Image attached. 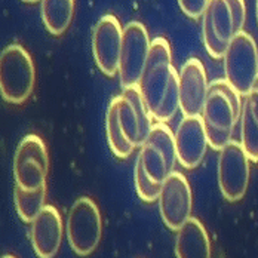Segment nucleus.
Returning <instances> with one entry per match:
<instances>
[{
  "label": "nucleus",
  "instance_id": "nucleus-1",
  "mask_svg": "<svg viewBox=\"0 0 258 258\" xmlns=\"http://www.w3.org/2000/svg\"><path fill=\"white\" fill-rule=\"evenodd\" d=\"M144 103L156 122L171 120L180 108V75L172 64V52L165 37L152 40L147 66L138 83Z\"/></svg>",
  "mask_w": 258,
  "mask_h": 258
},
{
  "label": "nucleus",
  "instance_id": "nucleus-2",
  "mask_svg": "<svg viewBox=\"0 0 258 258\" xmlns=\"http://www.w3.org/2000/svg\"><path fill=\"white\" fill-rule=\"evenodd\" d=\"M242 95L226 79H215L209 83L202 120L207 129L211 149L221 152L232 143L233 132L240 120Z\"/></svg>",
  "mask_w": 258,
  "mask_h": 258
},
{
  "label": "nucleus",
  "instance_id": "nucleus-3",
  "mask_svg": "<svg viewBox=\"0 0 258 258\" xmlns=\"http://www.w3.org/2000/svg\"><path fill=\"white\" fill-rule=\"evenodd\" d=\"M245 21V0H209L202 17V36L209 56L224 58L233 39L243 31Z\"/></svg>",
  "mask_w": 258,
  "mask_h": 258
},
{
  "label": "nucleus",
  "instance_id": "nucleus-4",
  "mask_svg": "<svg viewBox=\"0 0 258 258\" xmlns=\"http://www.w3.org/2000/svg\"><path fill=\"white\" fill-rule=\"evenodd\" d=\"M36 82L33 58L18 43L8 45L0 55V94L9 104H24Z\"/></svg>",
  "mask_w": 258,
  "mask_h": 258
},
{
  "label": "nucleus",
  "instance_id": "nucleus-5",
  "mask_svg": "<svg viewBox=\"0 0 258 258\" xmlns=\"http://www.w3.org/2000/svg\"><path fill=\"white\" fill-rule=\"evenodd\" d=\"M103 220L97 204L86 196L73 204L67 218V240L79 257L91 255L100 245Z\"/></svg>",
  "mask_w": 258,
  "mask_h": 258
},
{
  "label": "nucleus",
  "instance_id": "nucleus-6",
  "mask_svg": "<svg viewBox=\"0 0 258 258\" xmlns=\"http://www.w3.org/2000/svg\"><path fill=\"white\" fill-rule=\"evenodd\" d=\"M223 59L226 80L242 97H246L258 78V48L254 37L246 31L239 33Z\"/></svg>",
  "mask_w": 258,
  "mask_h": 258
},
{
  "label": "nucleus",
  "instance_id": "nucleus-7",
  "mask_svg": "<svg viewBox=\"0 0 258 258\" xmlns=\"http://www.w3.org/2000/svg\"><path fill=\"white\" fill-rule=\"evenodd\" d=\"M175 135L165 123H155L153 129L143 144L137 162L141 163L144 172L156 182L163 184L174 172L177 163Z\"/></svg>",
  "mask_w": 258,
  "mask_h": 258
},
{
  "label": "nucleus",
  "instance_id": "nucleus-8",
  "mask_svg": "<svg viewBox=\"0 0 258 258\" xmlns=\"http://www.w3.org/2000/svg\"><path fill=\"white\" fill-rule=\"evenodd\" d=\"M48 171L49 156L43 140L34 134L26 135L14 157L15 184L27 191H36L46 185Z\"/></svg>",
  "mask_w": 258,
  "mask_h": 258
},
{
  "label": "nucleus",
  "instance_id": "nucleus-9",
  "mask_svg": "<svg viewBox=\"0 0 258 258\" xmlns=\"http://www.w3.org/2000/svg\"><path fill=\"white\" fill-rule=\"evenodd\" d=\"M113 101L117 108V119L125 138L134 149L143 147L153 129V116L144 103L140 88H125Z\"/></svg>",
  "mask_w": 258,
  "mask_h": 258
},
{
  "label": "nucleus",
  "instance_id": "nucleus-10",
  "mask_svg": "<svg viewBox=\"0 0 258 258\" xmlns=\"http://www.w3.org/2000/svg\"><path fill=\"white\" fill-rule=\"evenodd\" d=\"M152 40L147 28L138 21H131L123 28L119 79L122 88L138 86L147 66Z\"/></svg>",
  "mask_w": 258,
  "mask_h": 258
},
{
  "label": "nucleus",
  "instance_id": "nucleus-11",
  "mask_svg": "<svg viewBox=\"0 0 258 258\" xmlns=\"http://www.w3.org/2000/svg\"><path fill=\"white\" fill-rule=\"evenodd\" d=\"M251 160L237 141L229 143L218 159V185L221 195L229 202H239L249 184Z\"/></svg>",
  "mask_w": 258,
  "mask_h": 258
},
{
  "label": "nucleus",
  "instance_id": "nucleus-12",
  "mask_svg": "<svg viewBox=\"0 0 258 258\" xmlns=\"http://www.w3.org/2000/svg\"><path fill=\"white\" fill-rule=\"evenodd\" d=\"M193 195L187 178L174 171L166 181L162 184V191L159 198V211L163 224L174 232L191 218Z\"/></svg>",
  "mask_w": 258,
  "mask_h": 258
},
{
  "label": "nucleus",
  "instance_id": "nucleus-13",
  "mask_svg": "<svg viewBox=\"0 0 258 258\" xmlns=\"http://www.w3.org/2000/svg\"><path fill=\"white\" fill-rule=\"evenodd\" d=\"M123 43V28L119 20L107 14L100 18L92 33V53L97 67L107 78L119 73Z\"/></svg>",
  "mask_w": 258,
  "mask_h": 258
},
{
  "label": "nucleus",
  "instance_id": "nucleus-14",
  "mask_svg": "<svg viewBox=\"0 0 258 258\" xmlns=\"http://www.w3.org/2000/svg\"><path fill=\"white\" fill-rule=\"evenodd\" d=\"M175 149L181 166L195 169L207 155V129L202 116H184L175 131Z\"/></svg>",
  "mask_w": 258,
  "mask_h": 258
},
{
  "label": "nucleus",
  "instance_id": "nucleus-15",
  "mask_svg": "<svg viewBox=\"0 0 258 258\" xmlns=\"http://www.w3.org/2000/svg\"><path fill=\"white\" fill-rule=\"evenodd\" d=\"M208 83L204 64L188 58L180 72V108L184 116H201L207 101Z\"/></svg>",
  "mask_w": 258,
  "mask_h": 258
},
{
  "label": "nucleus",
  "instance_id": "nucleus-16",
  "mask_svg": "<svg viewBox=\"0 0 258 258\" xmlns=\"http://www.w3.org/2000/svg\"><path fill=\"white\" fill-rule=\"evenodd\" d=\"M62 242V220L58 209L45 205L31 223V246L39 258H53Z\"/></svg>",
  "mask_w": 258,
  "mask_h": 258
},
{
  "label": "nucleus",
  "instance_id": "nucleus-17",
  "mask_svg": "<svg viewBox=\"0 0 258 258\" xmlns=\"http://www.w3.org/2000/svg\"><path fill=\"white\" fill-rule=\"evenodd\" d=\"M177 258H211V240L205 226L191 217L180 230L175 239Z\"/></svg>",
  "mask_w": 258,
  "mask_h": 258
},
{
  "label": "nucleus",
  "instance_id": "nucleus-18",
  "mask_svg": "<svg viewBox=\"0 0 258 258\" xmlns=\"http://www.w3.org/2000/svg\"><path fill=\"white\" fill-rule=\"evenodd\" d=\"M240 144L249 160L258 163V91L255 89L245 97L242 104Z\"/></svg>",
  "mask_w": 258,
  "mask_h": 258
},
{
  "label": "nucleus",
  "instance_id": "nucleus-19",
  "mask_svg": "<svg viewBox=\"0 0 258 258\" xmlns=\"http://www.w3.org/2000/svg\"><path fill=\"white\" fill-rule=\"evenodd\" d=\"M40 15L52 36H61L72 24L75 0H40Z\"/></svg>",
  "mask_w": 258,
  "mask_h": 258
},
{
  "label": "nucleus",
  "instance_id": "nucleus-20",
  "mask_svg": "<svg viewBox=\"0 0 258 258\" xmlns=\"http://www.w3.org/2000/svg\"><path fill=\"white\" fill-rule=\"evenodd\" d=\"M14 201L15 208L18 212V217L24 223H33L34 218L40 214V211L45 208L46 201V185L36 190V191H27L15 184L14 188Z\"/></svg>",
  "mask_w": 258,
  "mask_h": 258
},
{
  "label": "nucleus",
  "instance_id": "nucleus-21",
  "mask_svg": "<svg viewBox=\"0 0 258 258\" xmlns=\"http://www.w3.org/2000/svg\"><path fill=\"white\" fill-rule=\"evenodd\" d=\"M105 134H107L108 147L116 157L126 159L132 155L135 149L129 144L128 140L123 135V131L120 128V123L117 119V108L113 100L108 105L107 114H105Z\"/></svg>",
  "mask_w": 258,
  "mask_h": 258
},
{
  "label": "nucleus",
  "instance_id": "nucleus-22",
  "mask_svg": "<svg viewBox=\"0 0 258 258\" xmlns=\"http://www.w3.org/2000/svg\"><path fill=\"white\" fill-rule=\"evenodd\" d=\"M135 190L138 198L146 202V204H153L159 201L160 191H162V184L153 181L143 169L141 163H135Z\"/></svg>",
  "mask_w": 258,
  "mask_h": 258
},
{
  "label": "nucleus",
  "instance_id": "nucleus-23",
  "mask_svg": "<svg viewBox=\"0 0 258 258\" xmlns=\"http://www.w3.org/2000/svg\"><path fill=\"white\" fill-rule=\"evenodd\" d=\"M180 9L191 20H199L204 17L209 0H178Z\"/></svg>",
  "mask_w": 258,
  "mask_h": 258
},
{
  "label": "nucleus",
  "instance_id": "nucleus-24",
  "mask_svg": "<svg viewBox=\"0 0 258 258\" xmlns=\"http://www.w3.org/2000/svg\"><path fill=\"white\" fill-rule=\"evenodd\" d=\"M23 2H26V3H36V2H40V0H23Z\"/></svg>",
  "mask_w": 258,
  "mask_h": 258
},
{
  "label": "nucleus",
  "instance_id": "nucleus-25",
  "mask_svg": "<svg viewBox=\"0 0 258 258\" xmlns=\"http://www.w3.org/2000/svg\"><path fill=\"white\" fill-rule=\"evenodd\" d=\"M252 89L258 91V78H257V80H255V83H254V88H252Z\"/></svg>",
  "mask_w": 258,
  "mask_h": 258
},
{
  "label": "nucleus",
  "instance_id": "nucleus-26",
  "mask_svg": "<svg viewBox=\"0 0 258 258\" xmlns=\"http://www.w3.org/2000/svg\"><path fill=\"white\" fill-rule=\"evenodd\" d=\"M255 12H257V23H258V0H257V6H255Z\"/></svg>",
  "mask_w": 258,
  "mask_h": 258
},
{
  "label": "nucleus",
  "instance_id": "nucleus-27",
  "mask_svg": "<svg viewBox=\"0 0 258 258\" xmlns=\"http://www.w3.org/2000/svg\"><path fill=\"white\" fill-rule=\"evenodd\" d=\"M2 258H15V257H14V255H3Z\"/></svg>",
  "mask_w": 258,
  "mask_h": 258
}]
</instances>
